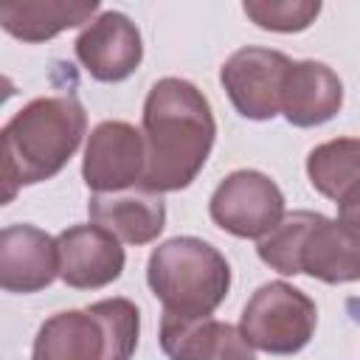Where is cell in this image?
Masks as SVG:
<instances>
[{
    "label": "cell",
    "mask_w": 360,
    "mask_h": 360,
    "mask_svg": "<svg viewBox=\"0 0 360 360\" xmlns=\"http://www.w3.org/2000/svg\"><path fill=\"white\" fill-rule=\"evenodd\" d=\"M141 124L146 146L141 191L166 194L188 188L217 138V121L202 90L177 76L158 79L146 93Z\"/></svg>",
    "instance_id": "6da1fadb"
},
{
    "label": "cell",
    "mask_w": 360,
    "mask_h": 360,
    "mask_svg": "<svg viewBox=\"0 0 360 360\" xmlns=\"http://www.w3.org/2000/svg\"><path fill=\"white\" fill-rule=\"evenodd\" d=\"M87 112L73 96H42L28 101L3 124V202L17 188L51 180L82 146Z\"/></svg>",
    "instance_id": "7a4b0ae2"
},
{
    "label": "cell",
    "mask_w": 360,
    "mask_h": 360,
    "mask_svg": "<svg viewBox=\"0 0 360 360\" xmlns=\"http://www.w3.org/2000/svg\"><path fill=\"white\" fill-rule=\"evenodd\" d=\"M259 259L281 276H309L323 284L360 281V231L315 211H292L259 239Z\"/></svg>",
    "instance_id": "3957f363"
},
{
    "label": "cell",
    "mask_w": 360,
    "mask_h": 360,
    "mask_svg": "<svg viewBox=\"0 0 360 360\" xmlns=\"http://www.w3.org/2000/svg\"><path fill=\"white\" fill-rule=\"evenodd\" d=\"M146 284L163 304V318H208L231 290V264L214 245L174 236L149 253Z\"/></svg>",
    "instance_id": "277c9868"
},
{
    "label": "cell",
    "mask_w": 360,
    "mask_h": 360,
    "mask_svg": "<svg viewBox=\"0 0 360 360\" xmlns=\"http://www.w3.org/2000/svg\"><path fill=\"white\" fill-rule=\"evenodd\" d=\"M141 312L129 298H104L51 315L31 346V360H129L138 349Z\"/></svg>",
    "instance_id": "5b68a950"
},
{
    "label": "cell",
    "mask_w": 360,
    "mask_h": 360,
    "mask_svg": "<svg viewBox=\"0 0 360 360\" xmlns=\"http://www.w3.org/2000/svg\"><path fill=\"white\" fill-rule=\"evenodd\" d=\"M318 326V307L315 301L287 284V281H267L262 284L245 304L239 318L242 338L267 354H295L301 352Z\"/></svg>",
    "instance_id": "8992f818"
},
{
    "label": "cell",
    "mask_w": 360,
    "mask_h": 360,
    "mask_svg": "<svg viewBox=\"0 0 360 360\" xmlns=\"http://www.w3.org/2000/svg\"><path fill=\"white\" fill-rule=\"evenodd\" d=\"M214 225L239 239H262L284 219V194L264 172H231L211 194Z\"/></svg>",
    "instance_id": "52a82bcc"
},
{
    "label": "cell",
    "mask_w": 360,
    "mask_h": 360,
    "mask_svg": "<svg viewBox=\"0 0 360 360\" xmlns=\"http://www.w3.org/2000/svg\"><path fill=\"white\" fill-rule=\"evenodd\" d=\"M290 65L292 59L281 51L245 45L222 62L219 82L242 118L270 121L281 112V87Z\"/></svg>",
    "instance_id": "ba28073f"
},
{
    "label": "cell",
    "mask_w": 360,
    "mask_h": 360,
    "mask_svg": "<svg viewBox=\"0 0 360 360\" xmlns=\"http://www.w3.org/2000/svg\"><path fill=\"white\" fill-rule=\"evenodd\" d=\"M146 169L143 132L127 121H101L90 135L82 158L84 186L96 194H121L141 186Z\"/></svg>",
    "instance_id": "9c48e42d"
},
{
    "label": "cell",
    "mask_w": 360,
    "mask_h": 360,
    "mask_svg": "<svg viewBox=\"0 0 360 360\" xmlns=\"http://www.w3.org/2000/svg\"><path fill=\"white\" fill-rule=\"evenodd\" d=\"M73 51L82 68L96 82L107 84L129 79L143 59L141 31L121 11H101L93 22H87L76 37Z\"/></svg>",
    "instance_id": "30bf717a"
},
{
    "label": "cell",
    "mask_w": 360,
    "mask_h": 360,
    "mask_svg": "<svg viewBox=\"0 0 360 360\" xmlns=\"http://www.w3.org/2000/svg\"><path fill=\"white\" fill-rule=\"evenodd\" d=\"M59 278L73 290H98L124 273V248L101 225H70L56 236Z\"/></svg>",
    "instance_id": "8fae6325"
},
{
    "label": "cell",
    "mask_w": 360,
    "mask_h": 360,
    "mask_svg": "<svg viewBox=\"0 0 360 360\" xmlns=\"http://www.w3.org/2000/svg\"><path fill=\"white\" fill-rule=\"evenodd\" d=\"M59 276V248L37 225H6L0 233V287L6 292H39Z\"/></svg>",
    "instance_id": "7c38bea8"
},
{
    "label": "cell",
    "mask_w": 360,
    "mask_h": 360,
    "mask_svg": "<svg viewBox=\"0 0 360 360\" xmlns=\"http://www.w3.org/2000/svg\"><path fill=\"white\" fill-rule=\"evenodd\" d=\"M343 107L340 76L315 59L292 62L281 87V115L292 127H321Z\"/></svg>",
    "instance_id": "4fadbf2b"
},
{
    "label": "cell",
    "mask_w": 360,
    "mask_h": 360,
    "mask_svg": "<svg viewBox=\"0 0 360 360\" xmlns=\"http://www.w3.org/2000/svg\"><path fill=\"white\" fill-rule=\"evenodd\" d=\"M160 349L169 360H256L239 326L208 318H160Z\"/></svg>",
    "instance_id": "5bb4252c"
},
{
    "label": "cell",
    "mask_w": 360,
    "mask_h": 360,
    "mask_svg": "<svg viewBox=\"0 0 360 360\" xmlns=\"http://www.w3.org/2000/svg\"><path fill=\"white\" fill-rule=\"evenodd\" d=\"M90 219L107 228L118 242L149 245L166 228V205L160 194L135 191V194H93L87 202Z\"/></svg>",
    "instance_id": "9a60e30c"
},
{
    "label": "cell",
    "mask_w": 360,
    "mask_h": 360,
    "mask_svg": "<svg viewBox=\"0 0 360 360\" xmlns=\"http://www.w3.org/2000/svg\"><path fill=\"white\" fill-rule=\"evenodd\" d=\"M98 11L96 0H34V3H11L0 8V25L6 34L22 42H45L68 28L93 22Z\"/></svg>",
    "instance_id": "2e32d148"
},
{
    "label": "cell",
    "mask_w": 360,
    "mask_h": 360,
    "mask_svg": "<svg viewBox=\"0 0 360 360\" xmlns=\"http://www.w3.org/2000/svg\"><path fill=\"white\" fill-rule=\"evenodd\" d=\"M307 177L318 194L340 202L360 188V138H335L307 155Z\"/></svg>",
    "instance_id": "e0dca14e"
},
{
    "label": "cell",
    "mask_w": 360,
    "mask_h": 360,
    "mask_svg": "<svg viewBox=\"0 0 360 360\" xmlns=\"http://www.w3.org/2000/svg\"><path fill=\"white\" fill-rule=\"evenodd\" d=\"M242 11L250 22H256L264 31L298 34L318 20L321 3L318 0H245Z\"/></svg>",
    "instance_id": "ac0fdd59"
},
{
    "label": "cell",
    "mask_w": 360,
    "mask_h": 360,
    "mask_svg": "<svg viewBox=\"0 0 360 360\" xmlns=\"http://www.w3.org/2000/svg\"><path fill=\"white\" fill-rule=\"evenodd\" d=\"M338 219L346 222L349 228L360 231V188H354L349 197H343L338 202Z\"/></svg>",
    "instance_id": "d6986e66"
}]
</instances>
